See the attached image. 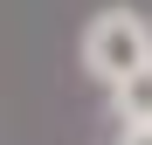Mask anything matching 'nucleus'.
Instances as JSON below:
<instances>
[{
    "label": "nucleus",
    "mask_w": 152,
    "mask_h": 145,
    "mask_svg": "<svg viewBox=\"0 0 152 145\" xmlns=\"http://www.w3.org/2000/svg\"><path fill=\"white\" fill-rule=\"evenodd\" d=\"M145 62H152V28H145L132 7H104V14L83 28V69H90L104 90L124 83V76H138Z\"/></svg>",
    "instance_id": "obj_1"
},
{
    "label": "nucleus",
    "mask_w": 152,
    "mask_h": 145,
    "mask_svg": "<svg viewBox=\"0 0 152 145\" xmlns=\"http://www.w3.org/2000/svg\"><path fill=\"white\" fill-rule=\"evenodd\" d=\"M111 104H118V125H152V62L138 76L111 83Z\"/></svg>",
    "instance_id": "obj_2"
},
{
    "label": "nucleus",
    "mask_w": 152,
    "mask_h": 145,
    "mask_svg": "<svg viewBox=\"0 0 152 145\" xmlns=\"http://www.w3.org/2000/svg\"><path fill=\"white\" fill-rule=\"evenodd\" d=\"M118 145H152V125H124V138Z\"/></svg>",
    "instance_id": "obj_3"
}]
</instances>
